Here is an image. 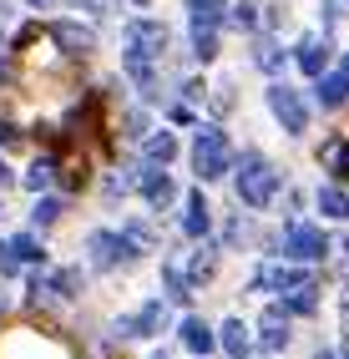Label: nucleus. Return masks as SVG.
Segmentation results:
<instances>
[{
	"label": "nucleus",
	"instance_id": "nucleus-1",
	"mask_svg": "<svg viewBox=\"0 0 349 359\" xmlns=\"http://www.w3.org/2000/svg\"><path fill=\"white\" fill-rule=\"evenodd\" d=\"M122 41H127V51H122V66H127V76L142 86V97H157V76H152V66L162 61V51H167V26L162 20H147V15H137V20H127V31H122Z\"/></svg>",
	"mask_w": 349,
	"mask_h": 359
},
{
	"label": "nucleus",
	"instance_id": "nucleus-2",
	"mask_svg": "<svg viewBox=\"0 0 349 359\" xmlns=\"http://www.w3.org/2000/svg\"><path fill=\"white\" fill-rule=\"evenodd\" d=\"M278 182L284 177H278V167L264 152H243V162H238V203L243 208H268Z\"/></svg>",
	"mask_w": 349,
	"mask_h": 359
},
{
	"label": "nucleus",
	"instance_id": "nucleus-3",
	"mask_svg": "<svg viewBox=\"0 0 349 359\" xmlns=\"http://www.w3.org/2000/svg\"><path fill=\"white\" fill-rule=\"evenodd\" d=\"M193 172L198 182H218L233 172V147H228V137L218 127H198L193 137Z\"/></svg>",
	"mask_w": 349,
	"mask_h": 359
},
{
	"label": "nucleus",
	"instance_id": "nucleus-4",
	"mask_svg": "<svg viewBox=\"0 0 349 359\" xmlns=\"http://www.w3.org/2000/svg\"><path fill=\"white\" fill-rule=\"evenodd\" d=\"M137 238L132 233H111V228H97L86 233V263L91 269H122V263H137Z\"/></svg>",
	"mask_w": 349,
	"mask_h": 359
},
{
	"label": "nucleus",
	"instance_id": "nucleus-5",
	"mask_svg": "<svg viewBox=\"0 0 349 359\" xmlns=\"http://www.w3.org/2000/svg\"><path fill=\"white\" fill-rule=\"evenodd\" d=\"M268 111L278 116V127H284L289 137H304V132H309V107H304V97H299L294 86L273 81V86H268Z\"/></svg>",
	"mask_w": 349,
	"mask_h": 359
},
{
	"label": "nucleus",
	"instance_id": "nucleus-6",
	"mask_svg": "<svg viewBox=\"0 0 349 359\" xmlns=\"http://www.w3.org/2000/svg\"><path fill=\"white\" fill-rule=\"evenodd\" d=\"M314 273L299 269V263H268V269H259V278H253V289H273V294H299L309 289Z\"/></svg>",
	"mask_w": 349,
	"mask_h": 359
},
{
	"label": "nucleus",
	"instance_id": "nucleus-7",
	"mask_svg": "<svg viewBox=\"0 0 349 359\" xmlns=\"http://www.w3.org/2000/svg\"><path fill=\"white\" fill-rule=\"evenodd\" d=\"M329 248H334V243H329L319 228H309V223H289V233H284V253H294L299 263H319Z\"/></svg>",
	"mask_w": 349,
	"mask_h": 359
},
{
	"label": "nucleus",
	"instance_id": "nucleus-8",
	"mask_svg": "<svg viewBox=\"0 0 349 359\" xmlns=\"http://www.w3.org/2000/svg\"><path fill=\"white\" fill-rule=\"evenodd\" d=\"M137 193L147 198V208L167 212V208H172V198H177V182H172L167 172H157V167H142V172H137Z\"/></svg>",
	"mask_w": 349,
	"mask_h": 359
},
{
	"label": "nucleus",
	"instance_id": "nucleus-9",
	"mask_svg": "<svg viewBox=\"0 0 349 359\" xmlns=\"http://www.w3.org/2000/svg\"><path fill=\"white\" fill-rule=\"evenodd\" d=\"M162 324H167V304L152 299L137 319H122V324H116V334H122V339H147V334H157Z\"/></svg>",
	"mask_w": 349,
	"mask_h": 359
},
{
	"label": "nucleus",
	"instance_id": "nucleus-10",
	"mask_svg": "<svg viewBox=\"0 0 349 359\" xmlns=\"http://www.w3.org/2000/svg\"><path fill=\"white\" fill-rule=\"evenodd\" d=\"M329 56H334V41L329 36H304V41H299V66H304L309 76H324Z\"/></svg>",
	"mask_w": 349,
	"mask_h": 359
},
{
	"label": "nucleus",
	"instance_id": "nucleus-11",
	"mask_svg": "<svg viewBox=\"0 0 349 359\" xmlns=\"http://www.w3.org/2000/svg\"><path fill=\"white\" fill-rule=\"evenodd\" d=\"M51 36H56V41H61L71 56H86V51H97V36H91L86 26H76V20H56V26H51Z\"/></svg>",
	"mask_w": 349,
	"mask_h": 359
},
{
	"label": "nucleus",
	"instance_id": "nucleus-12",
	"mask_svg": "<svg viewBox=\"0 0 349 359\" xmlns=\"http://www.w3.org/2000/svg\"><path fill=\"white\" fill-rule=\"evenodd\" d=\"M259 339L264 349H289V319H284V309H264V319H259Z\"/></svg>",
	"mask_w": 349,
	"mask_h": 359
},
{
	"label": "nucleus",
	"instance_id": "nucleus-13",
	"mask_svg": "<svg viewBox=\"0 0 349 359\" xmlns=\"http://www.w3.org/2000/svg\"><path fill=\"white\" fill-rule=\"evenodd\" d=\"M207 228H213V208L203 203V187H198V193H188V212H182V233H188V238H203Z\"/></svg>",
	"mask_w": 349,
	"mask_h": 359
},
{
	"label": "nucleus",
	"instance_id": "nucleus-14",
	"mask_svg": "<svg viewBox=\"0 0 349 359\" xmlns=\"http://www.w3.org/2000/svg\"><path fill=\"white\" fill-rule=\"evenodd\" d=\"M177 334H182V344H188L193 354H213V349H218V334L207 329L198 314H193V319H182V329H177Z\"/></svg>",
	"mask_w": 349,
	"mask_h": 359
},
{
	"label": "nucleus",
	"instance_id": "nucleus-15",
	"mask_svg": "<svg viewBox=\"0 0 349 359\" xmlns=\"http://www.w3.org/2000/svg\"><path fill=\"white\" fill-rule=\"evenodd\" d=\"M188 20H193V26H223V20H228V6H223V0H188Z\"/></svg>",
	"mask_w": 349,
	"mask_h": 359
},
{
	"label": "nucleus",
	"instance_id": "nucleus-16",
	"mask_svg": "<svg viewBox=\"0 0 349 359\" xmlns=\"http://www.w3.org/2000/svg\"><path fill=\"white\" fill-rule=\"evenodd\" d=\"M349 102V76H344V71H339V76H319V107H344Z\"/></svg>",
	"mask_w": 349,
	"mask_h": 359
},
{
	"label": "nucleus",
	"instance_id": "nucleus-17",
	"mask_svg": "<svg viewBox=\"0 0 349 359\" xmlns=\"http://www.w3.org/2000/svg\"><path fill=\"white\" fill-rule=\"evenodd\" d=\"M218 344H223L233 359H243V354H248V329H243V319H228L223 334H218Z\"/></svg>",
	"mask_w": 349,
	"mask_h": 359
},
{
	"label": "nucleus",
	"instance_id": "nucleus-18",
	"mask_svg": "<svg viewBox=\"0 0 349 359\" xmlns=\"http://www.w3.org/2000/svg\"><path fill=\"white\" fill-rule=\"evenodd\" d=\"M142 152H147V162H162V167H167V162L177 157V137H172V132H152Z\"/></svg>",
	"mask_w": 349,
	"mask_h": 359
},
{
	"label": "nucleus",
	"instance_id": "nucleus-19",
	"mask_svg": "<svg viewBox=\"0 0 349 359\" xmlns=\"http://www.w3.org/2000/svg\"><path fill=\"white\" fill-rule=\"evenodd\" d=\"M162 289H167V294H162L167 304H188L193 299L188 294V278H182V269H172V263H162Z\"/></svg>",
	"mask_w": 349,
	"mask_h": 359
},
{
	"label": "nucleus",
	"instance_id": "nucleus-20",
	"mask_svg": "<svg viewBox=\"0 0 349 359\" xmlns=\"http://www.w3.org/2000/svg\"><path fill=\"white\" fill-rule=\"evenodd\" d=\"M319 212L324 218H349V193L344 187H319Z\"/></svg>",
	"mask_w": 349,
	"mask_h": 359
},
{
	"label": "nucleus",
	"instance_id": "nucleus-21",
	"mask_svg": "<svg viewBox=\"0 0 349 359\" xmlns=\"http://www.w3.org/2000/svg\"><path fill=\"white\" fill-rule=\"evenodd\" d=\"M253 66H259V71H278V66H284V46H278V41H259V46H253Z\"/></svg>",
	"mask_w": 349,
	"mask_h": 359
},
{
	"label": "nucleus",
	"instance_id": "nucleus-22",
	"mask_svg": "<svg viewBox=\"0 0 349 359\" xmlns=\"http://www.w3.org/2000/svg\"><path fill=\"white\" fill-rule=\"evenodd\" d=\"M51 177H56V162H51V157H36L31 172H26V187H31V193H46V187H51Z\"/></svg>",
	"mask_w": 349,
	"mask_h": 359
},
{
	"label": "nucleus",
	"instance_id": "nucleus-23",
	"mask_svg": "<svg viewBox=\"0 0 349 359\" xmlns=\"http://www.w3.org/2000/svg\"><path fill=\"white\" fill-rule=\"evenodd\" d=\"M193 56L198 61H213L218 56V31L213 26H193Z\"/></svg>",
	"mask_w": 349,
	"mask_h": 359
},
{
	"label": "nucleus",
	"instance_id": "nucleus-24",
	"mask_svg": "<svg viewBox=\"0 0 349 359\" xmlns=\"http://www.w3.org/2000/svg\"><path fill=\"white\" fill-rule=\"evenodd\" d=\"M61 212H66V203H61V198H36V212H31V223H36V228H51V223L61 218Z\"/></svg>",
	"mask_w": 349,
	"mask_h": 359
},
{
	"label": "nucleus",
	"instance_id": "nucleus-25",
	"mask_svg": "<svg viewBox=\"0 0 349 359\" xmlns=\"http://www.w3.org/2000/svg\"><path fill=\"white\" fill-rule=\"evenodd\" d=\"M319 162H329V167H334L339 177H349V142H324Z\"/></svg>",
	"mask_w": 349,
	"mask_h": 359
},
{
	"label": "nucleus",
	"instance_id": "nucleus-26",
	"mask_svg": "<svg viewBox=\"0 0 349 359\" xmlns=\"http://www.w3.org/2000/svg\"><path fill=\"white\" fill-rule=\"evenodd\" d=\"M11 253L20 258V263H46V253H41V243L31 233H20V238H11Z\"/></svg>",
	"mask_w": 349,
	"mask_h": 359
},
{
	"label": "nucleus",
	"instance_id": "nucleus-27",
	"mask_svg": "<svg viewBox=\"0 0 349 359\" xmlns=\"http://www.w3.org/2000/svg\"><path fill=\"white\" fill-rule=\"evenodd\" d=\"M284 304L294 309V314H314V309H319V294H314V283H309V289H299V294H284Z\"/></svg>",
	"mask_w": 349,
	"mask_h": 359
},
{
	"label": "nucleus",
	"instance_id": "nucleus-28",
	"mask_svg": "<svg viewBox=\"0 0 349 359\" xmlns=\"http://www.w3.org/2000/svg\"><path fill=\"white\" fill-rule=\"evenodd\" d=\"M253 11H259V6H253V0H238V6L228 11V20H233V26H238V31H253V26H259V15H253Z\"/></svg>",
	"mask_w": 349,
	"mask_h": 359
},
{
	"label": "nucleus",
	"instance_id": "nucleus-29",
	"mask_svg": "<svg viewBox=\"0 0 349 359\" xmlns=\"http://www.w3.org/2000/svg\"><path fill=\"white\" fill-rule=\"evenodd\" d=\"M213 269H218V258H213V248H203V253L193 258V269H188V273H193V278H213Z\"/></svg>",
	"mask_w": 349,
	"mask_h": 359
},
{
	"label": "nucleus",
	"instance_id": "nucleus-30",
	"mask_svg": "<svg viewBox=\"0 0 349 359\" xmlns=\"http://www.w3.org/2000/svg\"><path fill=\"white\" fill-rule=\"evenodd\" d=\"M329 253H334V269L349 273V238H334V248H329Z\"/></svg>",
	"mask_w": 349,
	"mask_h": 359
},
{
	"label": "nucleus",
	"instance_id": "nucleus-31",
	"mask_svg": "<svg viewBox=\"0 0 349 359\" xmlns=\"http://www.w3.org/2000/svg\"><path fill=\"white\" fill-rule=\"evenodd\" d=\"M324 11H329V20H339V15L349 11V0H324Z\"/></svg>",
	"mask_w": 349,
	"mask_h": 359
},
{
	"label": "nucleus",
	"instance_id": "nucleus-32",
	"mask_svg": "<svg viewBox=\"0 0 349 359\" xmlns=\"http://www.w3.org/2000/svg\"><path fill=\"white\" fill-rule=\"evenodd\" d=\"M86 6L97 11V15H111V11H116V0H86Z\"/></svg>",
	"mask_w": 349,
	"mask_h": 359
},
{
	"label": "nucleus",
	"instance_id": "nucleus-33",
	"mask_svg": "<svg viewBox=\"0 0 349 359\" xmlns=\"http://www.w3.org/2000/svg\"><path fill=\"white\" fill-rule=\"evenodd\" d=\"M15 177H11V167H6V157H0V187H11Z\"/></svg>",
	"mask_w": 349,
	"mask_h": 359
},
{
	"label": "nucleus",
	"instance_id": "nucleus-34",
	"mask_svg": "<svg viewBox=\"0 0 349 359\" xmlns=\"http://www.w3.org/2000/svg\"><path fill=\"white\" fill-rule=\"evenodd\" d=\"M0 142H15V127L11 122H0Z\"/></svg>",
	"mask_w": 349,
	"mask_h": 359
},
{
	"label": "nucleus",
	"instance_id": "nucleus-35",
	"mask_svg": "<svg viewBox=\"0 0 349 359\" xmlns=\"http://www.w3.org/2000/svg\"><path fill=\"white\" fill-rule=\"evenodd\" d=\"M26 6H51V0H26Z\"/></svg>",
	"mask_w": 349,
	"mask_h": 359
},
{
	"label": "nucleus",
	"instance_id": "nucleus-36",
	"mask_svg": "<svg viewBox=\"0 0 349 359\" xmlns=\"http://www.w3.org/2000/svg\"><path fill=\"white\" fill-rule=\"evenodd\" d=\"M339 71H344V76H349V56H344V66H339Z\"/></svg>",
	"mask_w": 349,
	"mask_h": 359
},
{
	"label": "nucleus",
	"instance_id": "nucleus-37",
	"mask_svg": "<svg viewBox=\"0 0 349 359\" xmlns=\"http://www.w3.org/2000/svg\"><path fill=\"white\" fill-rule=\"evenodd\" d=\"M314 359H334V354H324V349H319V354H314Z\"/></svg>",
	"mask_w": 349,
	"mask_h": 359
},
{
	"label": "nucleus",
	"instance_id": "nucleus-38",
	"mask_svg": "<svg viewBox=\"0 0 349 359\" xmlns=\"http://www.w3.org/2000/svg\"><path fill=\"white\" fill-rule=\"evenodd\" d=\"M132 6H152V0H132Z\"/></svg>",
	"mask_w": 349,
	"mask_h": 359
},
{
	"label": "nucleus",
	"instance_id": "nucleus-39",
	"mask_svg": "<svg viewBox=\"0 0 349 359\" xmlns=\"http://www.w3.org/2000/svg\"><path fill=\"white\" fill-rule=\"evenodd\" d=\"M0 314H6V294H0Z\"/></svg>",
	"mask_w": 349,
	"mask_h": 359
}]
</instances>
